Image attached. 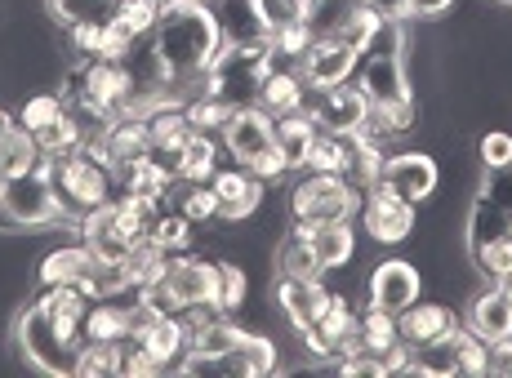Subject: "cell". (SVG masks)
I'll return each mask as SVG.
<instances>
[{
    "label": "cell",
    "mask_w": 512,
    "mask_h": 378,
    "mask_svg": "<svg viewBox=\"0 0 512 378\" xmlns=\"http://www.w3.org/2000/svg\"><path fill=\"white\" fill-rule=\"evenodd\" d=\"M459 330V325H455ZM455 330L437 343L415 347V374H437V378H459V347H455Z\"/></svg>",
    "instance_id": "42"
},
{
    "label": "cell",
    "mask_w": 512,
    "mask_h": 378,
    "mask_svg": "<svg viewBox=\"0 0 512 378\" xmlns=\"http://www.w3.org/2000/svg\"><path fill=\"white\" fill-rule=\"evenodd\" d=\"M170 5H174V0H121V5H116V14H112V23L121 27L130 41H147Z\"/></svg>",
    "instance_id": "38"
},
{
    "label": "cell",
    "mask_w": 512,
    "mask_h": 378,
    "mask_svg": "<svg viewBox=\"0 0 512 378\" xmlns=\"http://www.w3.org/2000/svg\"><path fill=\"white\" fill-rule=\"evenodd\" d=\"M285 196V214L290 223H343V218H357L361 210V187L352 183L348 174H312V169H299L281 183Z\"/></svg>",
    "instance_id": "3"
},
{
    "label": "cell",
    "mask_w": 512,
    "mask_h": 378,
    "mask_svg": "<svg viewBox=\"0 0 512 378\" xmlns=\"http://www.w3.org/2000/svg\"><path fill=\"white\" fill-rule=\"evenodd\" d=\"M303 112L317 121V129H361V116H366V94H361L357 81H343V85H330V89H312L303 94Z\"/></svg>",
    "instance_id": "14"
},
{
    "label": "cell",
    "mask_w": 512,
    "mask_h": 378,
    "mask_svg": "<svg viewBox=\"0 0 512 378\" xmlns=\"http://www.w3.org/2000/svg\"><path fill=\"white\" fill-rule=\"evenodd\" d=\"M14 116H18V125L23 129L45 134L49 125H58L67 116V103H63V94H58L54 85H36V89H27V98L14 107Z\"/></svg>",
    "instance_id": "34"
},
{
    "label": "cell",
    "mask_w": 512,
    "mask_h": 378,
    "mask_svg": "<svg viewBox=\"0 0 512 378\" xmlns=\"http://www.w3.org/2000/svg\"><path fill=\"white\" fill-rule=\"evenodd\" d=\"M192 138V121H187V107L179 103H165L156 107L152 116H147V152L161 156L165 165L174 169V161H179L183 143Z\"/></svg>",
    "instance_id": "22"
},
{
    "label": "cell",
    "mask_w": 512,
    "mask_h": 378,
    "mask_svg": "<svg viewBox=\"0 0 512 378\" xmlns=\"http://www.w3.org/2000/svg\"><path fill=\"white\" fill-rule=\"evenodd\" d=\"M459 0H406V23H437Z\"/></svg>",
    "instance_id": "50"
},
{
    "label": "cell",
    "mask_w": 512,
    "mask_h": 378,
    "mask_svg": "<svg viewBox=\"0 0 512 378\" xmlns=\"http://www.w3.org/2000/svg\"><path fill=\"white\" fill-rule=\"evenodd\" d=\"M174 5H210V0H174Z\"/></svg>",
    "instance_id": "55"
},
{
    "label": "cell",
    "mask_w": 512,
    "mask_h": 378,
    "mask_svg": "<svg viewBox=\"0 0 512 378\" xmlns=\"http://www.w3.org/2000/svg\"><path fill=\"white\" fill-rule=\"evenodd\" d=\"M490 5H508L512 9V0H490Z\"/></svg>",
    "instance_id": "56"
},
{
    "label": "cell",
    "mask_w": 512,
    "mask_h": 378,
    "mask_svg": "<svg viewBox=\"0 0 512 378\" xmlns=\"http://www.w3.org/2000/svg\"><path fill=\"white\" fill-rule=\"evenodd\" d=\"M165 210H179L183 218H192L196 227L219 223V196L210 183H192V178H174L170 192H165Z\"/></svg>",
    "instance_id": "29"
},
{
    "label": "cell",
    "mask_w": 512,
    "mask_h": 378,
    "mask_svg": "<svg viewBox=\"0 0 512 378\" xmlns=\"http://www.w3.org/2000/svg\"><path fill=\"white\" fill-rule=\"evenodd\" d=\"M366 5L383 18H406V0H366Z\"/></svg>",
    "instance_id": "52"
},
{
    "label": "cell",
    "mask_w": 512,
    "mask_h": 378,
    "mask_svg": "<svg viewBox=\"0 0 512 378\" xmlns=\"http://www.w3.org/2000/svg\"><path fill=\"white\" fill-rule=\"evenodd\" d=\"M219 152H223V138H219V134H205V129H192V138L183 143L179 161H174V178L210 183V174L219 169Z\"/></svg>",
    "instance_id": "32"
},
{
    "label": "cell",
    "mask_w": 512,
    "mask_h": 378,
    "mask_svg": "<svg viewBox=\"0 0 512 378\" xmlns=\"http://www.w3.org/2000/svg\"><path fill=\"white\" fill-rule=\"evenodd\" d=\"M134 325V294L130 298H94L85 312V343H125Z\"/></svg>",
    "instance_id": "23"
},
{
    "label": "cell",
    "mask_w": 512,
    "mask_h": 378,
    "mask_svg": "<svg viewBox=\"0 0 512 378\" xmlns=\"http://www.w3.org/2000/svg\"><path fill=\"white\" fill-rule=\"evenodd\" d=\"M112 169H116V187H121V192L156 196V201H165V192H170V183H174V169L152 152L130 156V161H116Z\"/></svg>",
    "instance_id": "24"
},
{
    "label": "cell",
    "mask_w": 512,
    "mask_h": 378,
    "mask_svg": "<svg viewBox=\"0 0 512 378\" xmlns=\"http://www.w3.org/2000/svg\"><path fill=\"white\" fill-rule=\"evenodd\" d=\"M312 138H317V121H312L308 112H285L277 116V147L285 152V161H290V169L299 174L303 161H308V147H312Z\"/></svg>",
    "instance_id": "35"
},
{
    "label": "cell",
    "mask_w": 512,
    "mask_h": 378,
    "mask_svg": "<svg viewBox=\"0 0 512 378\" xmlns=\"http://www.w3.org/2000/svg\"><path fill=\"white\" fill-rule=\"evenodd\" d=\"M121 267H125V281H130V285H134V294H139V290H152V285L165 276V267H170V254H165L161 245H156L152 236H147V241L134 245L130 258H125Z\"/></svg>",
    "instance_id": "36"
},
{
    "label": "cell",
    "mask_w": 512,
    "mask_h": 378,
    "mask_svg": "<svg viewBox=\"0 0 512 378\" xmlns=\"http://www.w3.org/2000/svg\"><path fill=\"white\" fill-rule=\"evenodd\" d=\"M121 0H45V14L54 27H72V23H112Z\"/></svg>",
    "instance_id": "39"
},
{
    "label": "cell",
    "mask_w": 512,
    "mask_h": 378,
    "mask_svg": "<svg viewBox=\"0 0 512 378\" xmlns=\"http://www.w3.org/2000/svg\"><path fill=\"white\" fill-rule=\"evenodd\" d=\"M14 125H18V116H14V112H9V107H5V103H0V138H5V134H9V129H14Z\"/></svg>",
    "instance_id": "53"
},
{
    "label": "cell",
    "mask_w": 512,
    "mask_h": 378,
    "mask_svg": "<svg viewBox=\"0 0 512 378\" xmlns=\"http://www.w3.org/2000/svg\"><path fill=\"white\" fill-rule=\"evenodd\" d=\"M495 285H499V290H504V298L512 303V276H508V281H495Z\"/></svg>",
    "instance_id": "54"
},
{
    "label": "cell",
    "mask_w": 512,
    "mask_h": 378,
    "mask_svg": "<svg viewBox=\"0 0 512 378\" xmlns=\"http://www.w3.org/2000/svg\"><path fill=\"white\" fill-rule=\"evenodd\" d=\"M455 347H459V374H472V378H481V374H490V343L481 334H472L459 325L455 330Z\"/></svg>",
    "instance_id": "46"
},
{
    "label": "cell",
    "mask_w": 512,
    "mask_h": 378,
    "mask_svg": "<svg viewBox=\"0 0 512 378\" xmlns=\"http://www.w3.org/2000/svg\"><path fill=\"white\" fill-rule=\"evenodd\" d=\"M459 325V312L446 294H432V298H415L406 312H397V330H401V343L410 347H423V343H437L446 338L450 330Z\"/></svg>",
    "instance_id": "17"
},
{
    "label": "cell",
    "mask_w": 512,
    "mask_h": 378,
    "mask_svg": "<svg viewBox=\"0 0 512 378\" xmlns=\"http://www.w3.org/2000/svg\"><path fill=\"white\" fill-rule=\"evenodd\" d=\"M468 258L481 281H508L512 276V236H495V241L472 245Z\"/></svg>",
    "instance_id": "41"
},
{
    "label": "cell",
    "mask_w": 512,
    "mask_h": 378,
    "mask_svg": "<svg viewBox=\"0 0 512 378\" xmlns=\"http://www.w3.org/2000/svg\"><path fill=\"white\" fill-rule=\"evenodd\" d=\"M49 183H54V201L67 232H76L85 214L112 205V196L121 192L112 161L94 147H72L63 156H49Z\"/></svg>",
    "instance_id": "1"
},
{
    "label": "cell",
    "mask_w": 512,
    "mask_h": 378,
    "mask_svg": "<svg viewBox=\"0 0 512 378\" xmlns=\"http://www.w3.org/2000/svg\"><path fill=\"white\" fill-rule=\"evenodd\" d=\"M383 161H388V147H379V143H370L366 134H361V147H357V156H352V169H348V178L361 187V192H370L374 183L383 178Z\"/></svg>",
    "instance_id": "45"
},
{
    "label": "cell",
    "mask_w": 512,
    "mask_h": 378,
    "mask_svg": "<svg viewBox=\"0 0 512 378\" xmlns=\"http://www.w3.org/2000/svg\"><path fill=\"white\" fill-rule=\"evenodd\" d=\"M219 138H223V152H228L236 165H250L254 156H263L268 147H277V116H268L259 103L236 107Z\"/></svg>",
    "instance_id": "13"
},
{
    "label": "cell",
    "mask_w": 512,
    "mask_h": 378,
    "mask_svg": "<svg viewBox=\"0 0 512 378\" xmlns=\"http://www.w3.org/2000/svg\"><path fill=\"white\" fill-rule=\"evenodd\" d=\"M210 14H214V27H219L223 45L259 49L272 41V23L259 0H210Z\"/></svg>",
    "instance_id": "15"
},
{
    "label": "cell",
    "mask_w": 512,
    "mask_h": 378,
    "mask_svg": "<svg viewBox=\"0 0 512 378\" xmlns=\"http://www.w3.org/2000/svg\"><path fill=\"white\" fill-rule=\"evenodd\" d=\"M210 187H214V196H219V218L232 227L250 223V218L263 210V201H272V192H277V187H268L263 178H254L250 169L236 165V161L214 169Z\"/></svg>",
    "instance_id": "12"
},
{
    "label": "cell",
    "mask_w": 512,
    "mask_h": 378,
    "mask_svg": "<svg viewBox=\"0 0 512 378\" xmlns=\"http://www.w3.org/2000/svg\"><path fill=\"white\" fill-rule=\"evenodd\" d=\"M134 72L130 63H116V58H90L85 63V103L103 107L112 116H125L134 103Z\"/></svg>",
    "instance_id": "16"
},
{
    "label": "cell",
    "mask_w": 512,
    "mask_h": 378,
    "mask_svg": "<svg viewBox=\"0 0 512 378\" xmlns=\"http://www.w3.org/2000/svg\"><path fill=\"white\" fill-rule=\"evenodd\" d=\"M98 272V258L90 254L85 241H67V245H54L36 258V272L32 281L36 285H90Z\"/></svg>",
    "instance_id": "21"
},
{
    "label": "cell",
    "mask_w": 512,
    "mask_h": 378,
    "mask_svg": "<svg viewBox=\"0 0 512 378\" xmlns=\"http://www.w3.org/2000/svg\"><path fill=\"white\" fill-rule=\"evenodd\" d=\"M357 147H361L357 129H343V134H334V129H317V138H312L303 169H312V174H348Z\"/></svg>",
    "instance_id": "26"
},
{
    "label": "cell",
    "mask_w": 512,
    "mask_h": 378,
    "mask_svg": "<svg viewBox=\"0 0 512 378\" xmlns=\"http://www.w3.org/2000/svg\"><path fill=\"white\" fill-rule=\"evenodd\" d=\"M277 67L268 45L259 49H236V45H223L219 58L210 63L205 72V94H219L228 107H254L259 103V85L263 76Z\"/></svg>",
    "instance_id": "6"
},
{
    "label": "cell",
    "mask_w": 512,
    "mask_h": 378,
    "mask_svg": "<svg viewBox=\"0 0 512 378\" xmlns=\"http://www.w3.org/2000/svg\"><path fill=\"white\" fill-rule=\"evenodd\" d=\"M232 112L236 107H228L219 94H201L187 103V121H192V129H205V134H223V125H228Z\"/></svg>",
    "instance_id": "47"
},
{
    "label": "cell",
    "mask_w": 512,
    "mask_h": 378,
    "mask_svg": "<svg viewBox=\"0 0 512 378\" xmlns=\"http://www.w3.org/2000/svg\"><path fill=\"white\" fill-rule=\"evenodd\" d=\"M14 343L23 352V361L41 374L54 378H76V356H81V343L58 334V325L49 321L36 303H23V312L14 316Z\"/></svg>",
    "instance_id": "5"
},
{
    "label": "cell",
    "mask_w": 512,
    "mask_h": 378,
    "mask_svg": "<svg viewBox=\"0 0 512 378\" xmlns=\"http://www.w3.org/2000/svg\"><path fill=\"white\" fill-rule=\"evenodd\" d=\"M423 294V272L415 258H401V254H383L379 263L370 267L366 276V303L383 307V312H406L410 303Z\"/></svg>",
    "instance_id": "10"
},
{
    "label": "cell",
    "mask_w": 512,
    "mask_h": 378,
    "mask_svg": "<svg viewBox=\"0 0 512 378\" xmlns=\"http://www.w3.org/2000/svg\"><path fill=\"white\" fill-rule=\"evenodd\" d=\"M406 45H410V27L406 18H383V27L374 32V41L361 49L357 58V76L366 98H415L410 94V72H406Z\"/></svg>",
    "instance_id": "4"
},
{
    "label": "cell",
    "mask_w": 512,
    "mask_h": 378,
    "mask_svg": "<svg viewBox=\"0 0 512 378\" xmlns=\"http://www.w3.org/2000/svg\"><path fill=\"white\" fill-rule=\"evenodd\" d=\"M330 281L326 276H277L272 281V307L281 312V321L290 325L294 334L312 330L321 321V312L330 307Z\"/></svg>",
    "instance_id": "11"
},
{
    "label": "cell",
    "mask_w": 512,
    "mask_h": 378,
    "mask_svg": "<svg viewBox=\"0 0 512 378\" xmlns=\"http://www.w3.org/2000/svg\"><path fill=\"white\" fill-rule=\"evenodd\" d=\"M459 325L472 334H481L486 343H499V338L512 334V303L504 298L495 281H481V290L464 294V312H459Z\"/></svg>",
    "instance_id": "18"
},
{
    "label": "cell",
    "mask_w": 512,
    "mask_h": 378,
    "mask_svg": "<svg viewBox=\"0 0 512 378\" xmlns=\"http://www.w3.org/2000/svg\"><path fill=\"white\" fill-rule=\"evenodd\" d=\"M477 161H481V169H508L512 165V129L490 125L486 134L477 138Z\"/></svg>",
    "instance_id": "48"
},
{
    "label": "cell",
    "mask_w": 512,
    "mask_h": 378,
    "mask_svg": "<svg viewBox=\"0 0 512 378\" xmlns=\"http://www.w3.org/2000/svg\"><path fill=\"white\" fill-rule=\"evenodd\" d=\"M490 378H512V334L490 343Z\"/></svg>",
    "instance_id": "51"
},
{
    "label": "cell",
    "mask_w": 512,
    "mask_h": 378,
    "mask_svg": "<svg viewBox=\"0 0 512 378\" xmlns=\"http://www.w3.org/2000/svg\"><path fill=\"white\" fill-rule=\"evenodd\" d=\"M5 214L14 218L18 232H41V227H63V214H58V201H54V183H49V156L41 161V169H32V174L9 178Z\"/></svg>",
    "instance_id": "9"
},
{
    "label": "cell",
    "mask_w": 512,
    "mask_h": 378,
    "mask_svg": "<svg viewBox=\"0 0 512 378\" xmlns=\"http://www.w3.org/2000/svg\"><path fill=\"white\" fill-rule=\"evenodd\" d=\"M357 223H361V232H366L370 245H379V250H401L406 241H415L419 205L401 201L397 192H388L383 183H374L370 192L361 196Z\"/></svg>",
    "instance_id": "7"
},
{
    "label": "cell",
    "mask_w": 512,
    "mask_h": 378,
    "mask_svg": "<svg viewBox=\"0 0 512 378\" xmlns=\"http://www.w3.org/2000/svg\"><path fill=\"white\" fill-rule=\"evenodd\" d=\"M134 343H143L147 352H152V361L161 365V370H179L183 356H187V330H183V316H156L147 330L134 338Z\"/></svg>",
    "instance_id": "27"
},
{
    "label": "cell",
    "mask_w": 512,
    "mask_h": 378,
    "mask_svg": "<svg viewBox=\"0 0 512 378\" xmlns=\"http://www.w3.org/2000/svg\"><path fill=\"white\" fill-rule=\"evenodd\" d=\"M357 58L361 54L352 45L326 36V41H312L308 54H303L294 67H299V76L312 89H330V85H343V81H352V76H357Z\"/></svg>",
    "instance_id": "20"
},
{
    "label": "cell",
    "mask_w": 512,
    "mask_h": 378,
    "mask_svg": "<svg viewBox=\"0 0 512 378\" xmlns=\"http://www.w3.org/2000/svg\"><path fill=\"white\" fill-rule=\"evenodd\" d=\"M317 41V36H312V27L303 23V18H294V23H285V27H272V41H268V49H272V58H277V63H299L303 54H308V45Z\"/></svg>",
    "instance_id": "43"
},
{
    "label": "cell",
    "mask_w": 512,
    "mask_h": 378,
    "mask_svg": "<svg viewBox=\"0 0 512 378\" xmlns=\"http://www.w3.org/2000/svg\"><path fill=\"white\" fill-rule=\"evenodd\" d=\"M388 192H397L410 205H428L441 192V161L428 147H392L388 161H383V178Z\"/></svg>",
    "instance_id": "8"
},
{
    "label": "cell",
    "mask_w": 512,
    "mask_h": 378,
    "mask_svg": "<svg viewBox=\"0 0 512 378\" xmlns=\"http://www.w3.org/2000/svg\"><path fill=\"white\" fill-rule=\"evenodd\" d=\"M303 94H308V81L299 76V67L290 63H277L259 85V107L268 116H285V112H299L303 107Z\"/></svg>",
    "instance_id": "28"
},
{
    "label": "cell",
    "mask_w": 512,
    "mask_h": 378,
    "mask_svg": "<svg viewBox=\"0 0 512 378\" xmlns=\"http://www.w3.org/2000/svg\"><path fill=\"white\" fill-rule=\"evenodd\" d=\"M357 334H361V352H370V356H383L388 347H397V343H401L397 316L383 312V307H370V303H361Z\"/></svg>",
    "instance_id": "37"
},
{
    "label": "cell",
    "mask_w": 512,
    "mask_h": 378,
    "mask_svg": "<svg viewBox=\"0 0 512 378\" xmlns=\"http://www.w3.org/2000/svg\"><path fill=\"white\" fill-rule=\"evenodd\" d=\"M312 245H317L321 263H326V272H339V267H352L357 263V218H343V223H321L312 227Z\"/></svg>",
    "instance_id": "30"
},
{
    "label": "cell",
    "mask_w": 512,
    "mask_h": 378,
    "mask_svg": "<svg viewBox=\"0 0 512 378\" xmlns=\"http://www.w3.org/2000/svg\"><path fill=\"white\" fill-rule=\"evenodd\" d=\"M121 374L125 378H156V374H165V370L152 361V352H147L143 343L125 338V343H121Z\"/></svg>",
    "instance_id": "49"
},
{
    "label": "cell",
    "mask_w": 512,
    "mask_h": 378,
    "mask_svg": "<svg viewBox=\"0 0 512 378\" xmlns=\"http://www.w3.org/2000/svg\"><path fill=\"white\" fill-rule=\"evenodd\" d=\"M152 241L161 245L165 254H187V250H196V223L183 218L179 210H161L152 223Z\"/></svg>",
    "instance_id": "40"
},
{
    "label": "cell",
    "mask_w": 512,
    "mask_h": 378,
    "mask_svg": "<svg viewBox=\"0 0 512 378\" xmlns=\"http://www.w3.org/2000/svg\"><path fill=\"white\" fill-rule=\"evenodd\" d=\"M121 374V343H81L76 378H107Z\"/></svg>",
    "instance_id": "44"
},
{
    "label": "cell",
    "mask_w": 512,
    "mask_h": 378,
    "mask_svg": "<svg viewBox=\"0 0 512 378\" xmlns=\"http://www.w3.org/2000/svg\"><path fill=\"white\" fill-rule=\"evenodd\" d=\"M76 236L90 245V254L98 258V263H125V258H130V250L139 245V236L125 227V218L116 214L112 205H103V210L85 214L81 227H76Z\"/></svg>",
    "instance_id": "19"
},
{
    "label": "cell",
    "mask_w": 512,
    "mask_h": 378,
    "mask_svg": "<svg viewBox=\"0 0 512 378\" xmlns=\"http://www.w3.org/2000/svg\"><path fill=\"white\" fill-rule=\"evenodd\" d=\"M152 45L161 49L174 81H201L223 49L210 5H170L156 23Z\"/></svg>",
    "instance_id": "2"
},
{
    "label": "cell",
    "mask_w": 512,
    "mask_h": 378,
    "mask_svg": "<svg viewBox=\"0 0 512 378\" xmlns=\"http://www.w3.org/2000/svg\"><path fill=\"white\" fill-rule=\"evenodd\" d=\"M45 152H41V138L32 134V129L14 125L5 138H0V174L5 178H23L32 174V169H41Z\"/></svg>",
    "instance_id": "33"
},
{
    "label": "cell",
    "mask_w": 512,
    "mask_h": 378,
    "mask_svg": "<svg viewBox=\"0 0 512 378\" xmlns=\"http://www.w3.org/2000/svg\"><path fill=\"white\" fill-rule=\"evenodd\" d=\"M250 303V272L241 258L219 254L214 258V281H210V307L223 316H241Z\"/></svg>",
    "instance_id": "25"
},
{
    "label": "cell",
    "mask_w": 512,
    "mask_h": 378,
    "mask_svg": "<svg viewBox=\"0 0 512 378\" xmlns=\"http://www.w3.org/2000/svg\"><path fill=\"white\" fill-rule=\"evenodd\" d=\"M361 9H366V0H303V23L312 27L317 41H326V36L339 41Z\"/></svg>",
    "instance_id": "31"
}]
</instances>
